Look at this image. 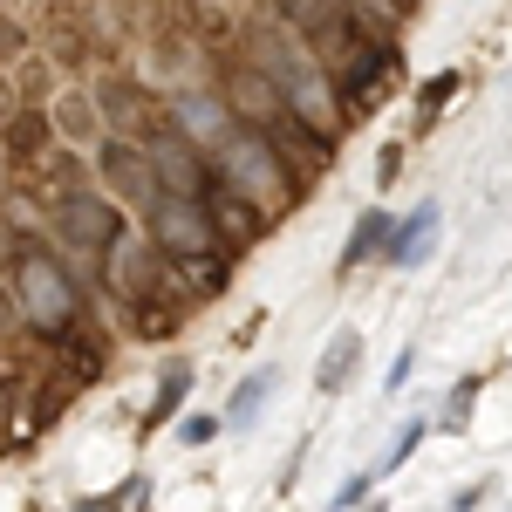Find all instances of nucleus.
<instances>
[{"label": "nucleus", "instance_id": "16", "mask_svg": "<svg viewBox=\"0 0 512 512\" xmlns=\"http://www.w3.org/2000/svg\"><path fill=\"white\" fill-rule=\"evenodd\" d=\"M424 431H431V424H424V417H410V424L396 431V444H390V451H383V458H376V472H369V478H390L396 465H403V458H410V451L424 444Z\"/></svg>", "mask_w": 512, "mask_h": 512}, {"label": "nucleus", "instance_id": "21", "mask_svg": "<svg viewBox=\"0 0 512 512\" xmlns=\"http://www.w3.org/2000/svg\"><path fill=\"white\" fill-rule=\"evenodd\" d=\"M14 321H21V308H14V301H0V335H7Z\"/></svg>", "mask_w": 512, "mask_h": 512}, {"label": "nucleus", "instance_id": "7", "mask_svg": "<svg viewBox=\"0 0 512 512\" xmlns=\"http://www.w3.org/2000/svg\"><path fill=\"white\" fill-rule=\"evenodd\" d=\"M96 171H103V185H110V192H123V198H144V205H151V192H158L144 144H130V137H110V144L96 151Z\"/></svg>", "mask_w": 512, "mask_h": 512}, {"label": "nucleus", "instance_id": "6", "mask_svg": "<svg viewBox=\"0 0 512 512\" xmlns=\"http://www.w3.org/2000/svg\"><path fill=\"white\" fill-rule=\"evenodd\" d=\"M55 226H62V239L69 246H82V253H110L123 239V219L103 205V198H62V212H55Z\"/></svg>", "mask_w": 512, "mask_h": 512}, {"label": "nucleus", "instance_id": "9", "mask_svg": "<svg viewBox=\"0 0 512 512\" xmlns=\"http://www.w3.org/2000/svg\"><path fill=\"white\" fill-rule=\"evenodd\" d=\"M437 239H444V205H437V198H424L403 226H390V246H383V253H390L396 267H424V260L437 253Z\"/></svg>", "mask_w": 512, "mask_h": 512}, {"label": "nucleus", "instance_id": "14", "mask_svg": "<svg viewBox=\"0 0 512 512\" xmlns=\"http://www.w3.org/2000/svg\"><path fill=\"white\" fill-rule=\"evenodd\" d=\"M267 396H274V369H253V376H246V383L233 390V403H226V417H233V424H253V417L267 410Z\"/></svg>", "mask_w": 512, "mask_h": 512}, {"label": "nucleus", "instance_id": "19", "mask_svg": "<svg viewBox=\"0 0 512 512\" xmlns=\"http://www.w3.org/2000/svg\"><path fill=\"white\" fill-rule=\"evenodd\" d=\"M212 431H219V417H185V424H178V437H185V444H205Z\"/></svg>", "mask_w": 512, "mask_h": 512}, {"label": "nucleus", "instance_id": "18", "mask_svg": "<svg viewBox=\"0 0 512 512\" xmlns=\"http://www.w3.org/2000/svg\"><path fill=\"white\" fill-rule=\"evenodd\" d=\"M472 403H478V376H465V383L451 390V410H444V424H451V431H465V424H472Z\"/></svg>", "mask_w": 512, "mask_h": 512}, {"label": "nucleus", "instance_id": "3", "mask_svg": "<svg viewBox=\"0 0 512 512\" xmlns=\"http://www.w3.org/2000/svg\"><path fill=\"white\" fill-rule=\"evenodd\" d=\"M14 308H21V321H28L35 335H62V328L76 321L82 294H76V280H69V267H62L55 253H21Z\"/></svg>", "mask_w": 512, "mask_h": 512}, {"label": "nucleus", "instance_id": "2", "mask_svg": "<svg viewBox=\"0 0 512 512\" xmlns=\"http://www.w3.org/2000/svg\"><path fill=\"white\" fill-rule=\"evenodd\" d=\"M212 158H219L226 192L260 198V205H287V198H294V178H287V164H280V151H274V137H267V130L233 123V130L212 144Z\"/></svg>", "mask_w": 512, "mask_h": 512}, {"label": "nucleus", "instance_id": "8", "mask_svg": "<svg viewBox=\"0 0 512 512\" xmlns=\"http://www.w3.org/2000/svg\"><path fill=\"white\" fill-rule=\"evenodd\" d=\"M171 130L192 137V144H219V137L233 130V110H226L212 89H178V96H171Z\"/></svg>", "mask_w": 512, "mask_h": 512}, {"label": "nucleus", "instance_id": "12", "mask_svg": "<svg viewBox=\"0 0 512 512\" xmlns=\"http://www.w3.org/2000/svg\"><path fill=\"white\" fill-rule=\"evenodd\" d=\"M355 355H362V335H355V328H342V335L328 342V355H321V369H315V390H321V396H342V383H349V369H355Z\"/></svg>", "mask_w": 512, "mask_h": 512}, {"label": "nucleus", "instance_id": "15", "mask_svg": "<svg viewBox=\"0 0 512 512\" xmlns=\"http://www.w3.org/2000/svg\"><path fill=\"white\" fill-rule=\"evenodd\" d=\"M185 390H192V369H185V362H171V369H164V383H158V403H151V417H144V424H151V431L171 424V417H178V403H185Z\"/></svg>", "mask_w": 512, "mask_h": 512}, {"label": "nucleus", "instance_id": "11", "mask_svg": "<svg viewBox=\"0 0 512 512\" xmlns=\"http://www.w3.org/2000/svg\"><path fill=\"white\" fill-rule=\"evenodd\" d=\"M226 89H233V103L246 110V117L260 110V123H280V130L294 123V117H287V103L274 96V82L260 76V69H233V82H226ZM260 123H253V130H260Z\"/></svg>", "mask_w": 512, "mask_h": 512}, {"label": "nucleus", "instance_id": "20", "mask_svg": "<svg viewBox=\"0 0 512 512\" xmlns=\"http://www.w3.org/2000/svg\"><path fill=\"white\" fill-rule=\"evenodd\" d=\"M410 362H417V355H410V349H403V355H396V362H390V376H383L390 390H403V376H410Z\"/></svg>", "mask_w": 512, "mask_h": 512}, {"label": "nucleus", "instance_id": "4", "mask_svg": "<svg viewBox=\"0 0 512 512\" xmlns=\"http://www.w3.org/2000/svg\"><path fill=\"white\" fill-rule=\"evenodd\" d=\"M151 239H158L171 260H205L212 246H219V233H212V219H205V198H178V192H151Z\"/></svg>", "mask_w": 512, "mask_h": 512}, {"label": "nucleus", "instance_id": "1", "mask_svg": "<svg viewBox=\"0 0 512 512\" xmlns=\"http://www.w3.org/2000/svg\"><path fill=\"white\" fill-rule=\"evenodd\" d=\"M246 55H253V69H260V76L274 82V96L287 103V117H294V123H315V130H335V123H342V103H335L328 69H321L294 35L253 28V35H246Z\"/></svg>", "mask_w": 512, "mask_h": 512}, {"label": "nucleus", "instance_id": "10", "mask_svg": "<svg viewBox=\"0 0 512 512\" xmlns=\"http://www.w3.org/2000/svg\"><path fill=\"white\" fill-rule=\"evenodd\" d=\"M205 219H212V233L226 239V246H246V239L260 233V205L239 192H205Z\"/></svg>", "mask_w": 512, "mask_h": 512}, {"label": "nucleus", "instance_id": "13", "mask_svg": "<svg viewBox=\"0 0 512 512\" xmlns=\"http://www.w3.org/2000/svg\"><path fill=\"white\" fill-rule=\"evenodd\" d=\"M383 246H390V212H362V219H355V233H349V246H342V267L376 260Z\"/></svg>", "mask_w": 512, "mask_h": 512}, {"label": "nucleus", "instance_id": "17", "mask_svg": "<svg viewBox=\"0 0 512 512\" xmlns=\"http://www.w3.org/2000/svg\"><path fill=\"white\" fill-rule=\"evenodd\" d=\"M458 82H465V76H458V69H444V76H437L431 89H424V110H417V123H431L437 110H444V103H451V96H458Z\"/></svg>", "mask_w": 512, "mask_h": 512}, {"label": "nucleus", "instance_id": "5", "mask_svg": "<svg viewBox=\"0 0 512 512\" xmlns=\"http://www.w3.org/2000/svg\"><path fill=\"white\" fill-rule=\"evenodd\" d=\"M144 158H151V178H158V192H178V198H205V158H198L192 137H178V130H151V144H144Z\"/></svg>", "mask_w": 512, "mask_h": 512}, {"label": "nucleus", "instance_id": "22", "mask_svg": "<svg viewBox=\"0 0 512 512\" xmlns=\"http://www.w3.org/2000/svg\"><path fill=\"white\" fill-rule=\"evenodd\" d=\"M362 512H383V506H362Z\"/></svg>", "mask_w": 512, "mask_h": 512}]
</instances>
